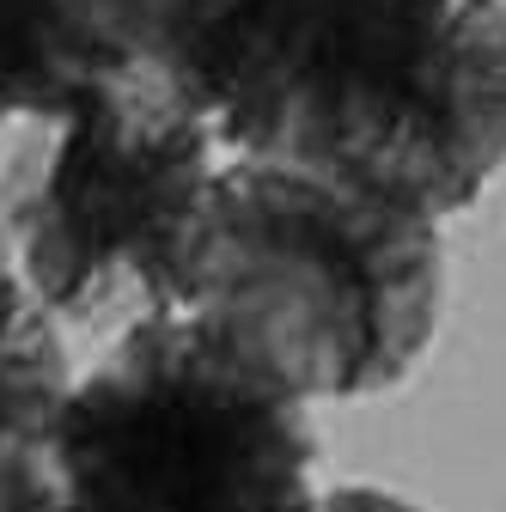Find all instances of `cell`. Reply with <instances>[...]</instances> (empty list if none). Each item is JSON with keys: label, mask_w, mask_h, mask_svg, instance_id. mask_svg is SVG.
I'll use <instances>...</instances> for the list:
<instances>
[{"label": "cell", "mask_w": 506, "mask_h": 512, "mask_svg": "<svg viewBox=\"0 0 506 512\" xmlns=\"http://www.w3.org/2000/svg\"><path fill=\"white\" fill-rule=\"evenodd\" d=\"M318 512H421L415 500H403V494H385V488H330L324 500H318Z\"/></svg>", "instance_id": "6"}, {"label": "cell", "mask_w": 506, "mask_h": 512, "mask_svg": "<svg viewBox=\"0 0 506 512\" xmlns=\"http://www.w3.org/2000/svg\"><path fill=\"white\" fill-rule=\"evenodd\" d=\"M110 68L74 31L68 0H0V122H55Z\"/></svg>", "instance_id": "4"}, {"label": "cell", "mask_w": 506, "mask_h": 512, "mask_svg": "<svg viewBox=\"0 0 506 512\" xmlns=\"http://www.w3.org/2000/svg\"><path fill=\"white\" fill-rule=\"evenodd\" d=\"M0 275H13V226H7V202H0Z\"/></svg>", "instance_id": "7"}, {"label": "cell", "mask_w": 506, "mask_h": 512, "mask_svg": "<svg viewBox=\"0 0 506 512\" xmlns=\"http://www.w3.org/2000/svg\"><path fill=\"white\" fill-rule=\"evenodd\" d=\"M49 452L74 512H318L305 403L189 311L135 317L74 372Z\"/></svg>", "instance_id": "2"}, {"label": "cell", "mask_w": 506, "mask_h": 512, "mask_svg": "<svg viewBox=\"0 0 506 512\" xmlns=\"http://www.w3.org/2000/svg\"><path fill=\"white\" fill-rule=\"evenodd\" d=\"M49 427L0 433V512H74L61 470H55V452H49Z\"/></svg>", "instance_id": "5"}, {"label": "cell", "mask_w": 506, "mask_h": 512, "mask_svg": "<svg viewBox=\"0 0 506 512\" xmlns=\"http://www.w3.org/2000/svg\"><path fill=\"white\" fill-rule=\"evenodd\" d=\"M439 220L318 159L232 153L189 238L183 311L299 403L403 384L439 324Z\"/></svg>", "instance_id": "1"}, {"label": "cell", "mask_w": 506, "mask_h": 512, "mask_svg": "<svg viewBox=\"0 0 506 512\" xmlns=\"http://www.w3.org/2000/svg\"><path fill=\"white\" fill-rule=\"evenodd\" d=\"M43 128L0 189L37 305L86 330L183 311L189 238L220 171L208 116L147 68H110Z\"/></svg>", "instance_id": "3"}]
</instances>
